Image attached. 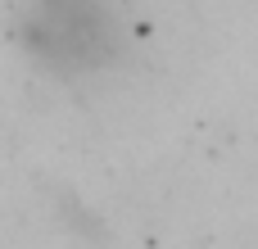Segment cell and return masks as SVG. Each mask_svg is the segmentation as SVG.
<instances>
[{
	"label": "cell",
	"instance_id": "cell-1",
	"mask_svg": "<svg viewBox=\"0 0 258 249\" xmlns=\"http://www.w3.org/2000/svg\"><path fill=\"white\" fill-rule=\"evenodd\" d=\"M27 41L59 68H100L113 54V23L95 0H41L32 9Z\"/></svg>",
	"mask_w": 258,
	"mask_h": 249
}]
</instances>
